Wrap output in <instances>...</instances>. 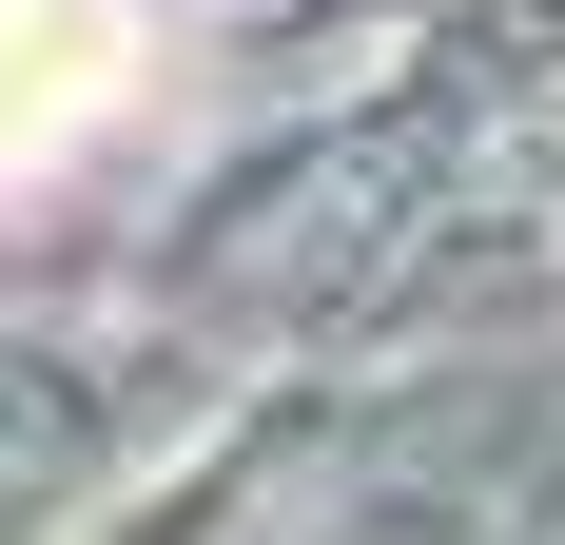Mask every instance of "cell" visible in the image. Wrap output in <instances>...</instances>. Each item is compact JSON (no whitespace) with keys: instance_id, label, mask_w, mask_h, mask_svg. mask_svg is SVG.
I'll list each match as a JSON object with an SVG mask.
<instances>
[{"instance_id":"obj_1","label":"cell","mask_w":565,"mask_h":545,"mask_svg":"<svg viewBox=\"0 0 565 545\" xmlns=\"http://www.w3.org/2000/svg\"><path fill=\"white\" fill-rule=\"evenodd\" d=\"M137 98V0H0V175L78 157Z\"/></svg>"}]
</instances>
